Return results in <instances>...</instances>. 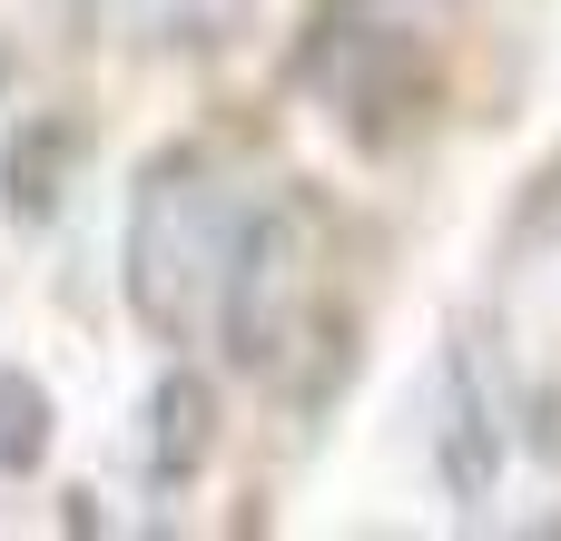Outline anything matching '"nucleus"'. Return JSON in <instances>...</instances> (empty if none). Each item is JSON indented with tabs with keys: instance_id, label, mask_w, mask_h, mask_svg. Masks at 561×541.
<instances>
[{
	"instance_id": "10",
	"label": "nucleus",
	"mask_w": 561,
	"mask_h": 541,
	"mask_svg": "<svg viewBox=\"0 0 561 541\" xmlns=\"http://www.w3.org/2000/svg\"><path fill=\"white\" fill-rule=\"evenodd\" d=\"M335 10H414V0H335Z\"/></svg>"
},
{
	"instance_id": "3",
	"label": "nucleus",
	"mask_w": 561,
	"mask_h": 541,
	"mask_svg": "<svg viewBox=\"0 0 561 541\" xmlns=\"http://www.w3.org/2000/svg\"><path fill=\"white\" fill-rule=\"evenodd\" d=\"M306 79L316 99L365 138V148H394L404 128H424L434 108V49L404 10H335L316 0V30H306Z\"/></svg>"
},
{
	"instance_id": "2",
	"label": "nucleus",
	"mask_w": 561,
	"mask_h": 541,
	"mask_svg": "<svg viewBox=\"0 0 561 541\" xmlns=\"http://www.w3.org/2000/svg\"><path fill=\"white\" fill-rule=\"evenodd\" d=\"M345 315L325 296V217L306 197H266L237 227L227 286H217V345L237 375L256 384H296L306 394V355L345 365Z\"/></svg>"
},
{
	"instance_id": "8",
	"label": "nucleus",
	"mask_w": 561,
	"mask_h": 541,
	"mask_svg": "<svg viewBox=\"0 0 561 541\" xmlns=\"http://www.w3.org/2000/svg\"><path fill=\"white\" fill-rule=\"evenodd\" d=\"M49 434H59V414H49V394H39V375H20V365H0V473H39V453H49Z\"/></svg>"
},
{
	"instance_id": "5",
	"label": "nucleus",
	"mask_w": 561,
	"mask_h": 541,
	"mask_svg": "<svg viewBox=\"0 0 561 541\" xmlns=\"http://www.w3.org/2000/svg\"><path fill=\"white\" fill-rule=\"evenodd\" d=\"M79 168H89V118H69V108H39L10 148H0V217L10 227H59V207H69V187H79Z\"/></svg>"
},
{
	"instance_id": "11",
	"label": "nucleus",
	"mask_w": 561,
	"mask_h": 541,
	"mask_svg": "<svg viewBox=\"0 0 561 541\" xmlns=\"http://www.w3.org/2000/svg\"><path fill=\"white\" fill-rule=\"evenodd\" d=\"M0 89H10V49H0Z\"/></svg>"
},
{
	"instance_id": "4",
	"label": "nucleus",
	"mask_w": 561,
	"mask_h": 541,
	"mask_svg": "<svg viewBox=\"0 0 561 541\" xmlns=\"http://www.w3.org/2000/svg\"><path fill=\"white\" fill-rule=\"evenodd\" d=\"M503 463H513V375L493 365L483 335H454L434 375V473L463 513H483L503 493Z\"/></svg>"
},
{
	"instance_id": "7",
	"label": "nucleus",
	"mask_w": 561,
	"mask_h": 541,
	"mask_svg": "<svg viewBox=\"0 0 561 541\" xmlns=\"http://www.w3.org/2000/svg\"><path fill=\"white\" fill-rule=\"evenodd\" d=\"M108 10L148 49H227L247 30V0H108Z\"/></svg>"
},
{
	"instance_id": "1",
	"label": "nucleus",
	"mask_w": 561,
	"mask_h": 541,
	"mask_svg": "<svg viewBox=\"0 0 561 541\" xmlns=\"http://www.w3.org/2000/svg\"><path fill=\"white\" fill-rule=\"evenodd\" d=\"M237 197H227V168L217 148L178 138L138 168L128 187V246H118V286H128V315L158 335V345H197V325L217 315V286H227V256H237Z\"/></svg>"
},
{
	"instance_id": "6",
	"label": "nucleus",
	"mask_w": 561,
	"mask_h": 541,
	"mask_svg": "<svg viewBox=\"0 0 561 541\" xmlns=\"http://www.w3.org/2000/svg\"><path fill=\"white\" fill-rule=\"evenodd\" d=\"M138 453H148V483L158 493H187L217 453V384L197 365H168L148 384V424H138Z\"/></svg>"
},
{
	"instance_id": "9",
	"label": "nucleus",
	"mask_w": 561,
	"mask_h": 541,
	"mask_svg": "<svg viewBox=\"0 0 561 541\" xmlns=\"http://www.w3.org/2000/svg\"><path fill=\"white\" fill-rule=\"evenodd\" d=\"M542 246H561V158L533 168V187L513 197V227H503V256H513V266L542 256Z\"/></svg>"
}]
</instances>
